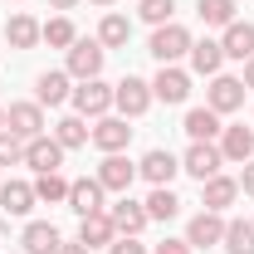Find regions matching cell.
Instances as JSON below:
<instances>
[{"mask_svg":"<svg viewBox=\"0 0 254 254\" xmlns=\"http://www.w3.org/2000/svg\"><path fill=\"white\" fill-rule=\"evenodd\" d=\"M98 181H103V190H118V195H127V186L137 181V166H132L123 152H108V157H103V166H98Z\"/></svg>","mask_w":254,"mask_h":254,"instance_id":"8fae6325","label":"cell"},{"mask_svg":"<svg viewBox=\"0 0 254 254\" xmlns=\"http://www.w3.org/2000/svg\"><path fill=\"white\" fill-rule=\"evenodd\" d=\"M142 205H147V220H176V215H181V200H176L171 186H152V195H147Z\"/></svg>","mask_w":254,"mask_h":254,"instance_id":"484cf974","label":"cell"},{"mask_svg":"<svg viewBox=\"0 0 254 254\" xmlns=\"http://www.w3.org/2000/svg\"><path fill=\"white\" fill-rule=\"evenodd\" d=\"M59 254H88V245H59Z\"/></svg>","mask_w":254,"mask_h":254,"instance_id":"f35d334b","label":"cell"},{"mask_svg":"<svg viewBox=\"0 0 254 254\" xmlns=\"http://www.w3.org/2000/svg\"><path fill=\"white\" fill-rule=\"evenodd\" d=\"M127 39H132L127 15H103V25H98V44H103V49H123Z\"/></svg>","mask_w":254,"mask_h":254,"instance_id":"f1b7e54d","label":"cell"},{"mask_svg":"<svg viewBox=\"0 0 254 254\" xmlns=\"http://www.w3.org/2000/svg\"><path fill=\"white\" fill-rule=\"evenodd\" d=\"M5 39H10V49H34L44 39V25L34 15H10L5 20Z\"/></svg>","mask_w":254,"mask_h":254,"instance_id":"ffe728a7","label":"cell"},{"mask_svg":"<svg viewBox=\"0 0 254 254\" xmlns=\"http://www.w3.org/2000/svg\"><path fill=\"white\" fill-rule=\"evenodd\" d=\"M5 132H15L20 142L44 137V108H39V103H10V108H5Z\"/></svg>","mask_w":254,"mask_h":254,"instance_id":"277c9868","label":"cell"},{"mask_svg":"<svg viewBox=\"0 0 254 254\" xmlns=\"http://www.w3.org/2000/svg\"><path fill=\"white\" fill-rule=\"evenodd\" d=\"M108 254H147V245H137V235H123L108 245Z\"/></svg>","mask_w":254,"mask_h":254,"instance_id":"e575fe53","label":"cell"},{"mask_svg":"<svg viewBox=\"0 0 254 254\" xmlns=\"http://www.w3.org/2000/svg\"><path fill=\"white\" fill-rule=\"evenodd\" d=\"M73 39H78V30H73L68 15H59V20L44 25V44H54V49H73Z\"/></svg>","mask_w":254,"mask_h":254,"instance_id":"1f68e13d","label":"cell"},{"mask_svg":"<svg viewBox=\"0 0 254 254\" xmlns=\"http://www.w3.org/2000/svg\"><path fill=\"white\" fill-rule=\"evenodd\" d=\"M34 195H39L44 205H59V200H68V181H64L59 171H44V176L34 181Z\"/></svg>","mask_w":254,"mask_h":254,"instance_id":"f546056e","label":"cell"},{"mask_svg":"<svg viewBox=\"0 0 254 254\" xmlns=\"http://www.w3.org/2000/svg\"><path fill=\"white\" fill-rule=\"evenodd\" d=\"M68 68H44L39 78H34V103L39 108H59V103H68Z\"/></svg>","mask_w":254,"mask_h":254,"instance_id":"9c48e42d","label":"cell"},{"mask_svg":"<svg viewBox=\"0 0 254 254\" xmlns=\"http://www.w3.org/2000/svg\"><path fill=\"white\" fill-rule=\"evenodd\" d=\"M34 200H39V195H34V181H5V186H0V210H5V215H30Z\"/></svg>","mask_w":254,"mask_h":254,"instance_id":"ac0fdd59","label":"cell"},{"mask_svg":"<svg viewBox=\"0 0 254 254\" xmlns=\"http://www.w3.org/2000/svg\"><path fill=\"white\" fill-rule=\"evenodd\" d=\"M225 127H220V113H210V108H190L186 113V137L190 142H215Z\"/></svg>","mask_w":254,"mask_h":254,"instance_id":"d4e9b609","label":"cell"},{"mask_svg":"<svg viewBox=\"0 0 254 254\" xmlns=\"http://www.w3.org/2000/svg\"><path fill=\"white\" fill-rule=\"evenodd\" d=\"M68 98H73V113L78 118H108V108H113V88L103 78H83Z\"/></svg>","mask_w":254,"mask_h":254,"instance_id":"7a4b0ae2","label":"cell"},{"mask_svg":"<svg viewBox=\"0 0 254 254\" xmlns=\"http://www.w3.org/2000/svg\"><path fill=\"white\" fill-rule=\"evenodd\" d=\"M137 171H142L152 186H171V176L181 171V161L171 157V152H161V147H157V152H147V157H142V166H137Z\"/></svg>","mask_w":254,"mask_h":254,"instance_id":"7402d4cb","label":"cell"},{"mask_svg":"<svg viewBox=\"0 0 254 254\" xmlns=\"http://www.w3.org/2000/svg\"><path fill=\"white\" fill-rule=\"evenodd\" d=\"M25 166H34L39 176H44V171H59L64 166V147L54 137H34V142H25Z\"/></svg>","mask_w":254,"mask_h":254,"instance_id":"5bb4252c","label":"cell"},{"mask_svg":"<svg viewBox=\"0 0 254 254\" xmlns=\"http://www.w3.org/2000/svg\"><path fill=\"white\" fill-rule=\"evenodd\" d=\"M157 254H190V245H186V240H161Z\"/></svg>","mask_w":254,"mask_h":254,"instance_id":"d590c367","label":"cell"},{"mask_svg":"<svg viewBox=\"0 0 254 254\" xmlns=\"http://www.w3.org/2000/svg\"><path fill=\"white\" fill-rule=\"evenodd\" d=\"M93 5H113V0H93Z\"/></svg>","mask_w":254,"mask_h":254,"instance_id":"b9f144b4","label":"cell"},{"mask_svg":"<svg viewBox=\"0 0 254 254\" xmlns=\"http://www.w3.org/2000/svg\"><path fill=\"white\" fill-rule=\"evenodd\" d=\"M20 254H25V250H20Z\"/></svg>","mask_w":254,"mask_h":254,"instance_id":"7bdbcfd3","label":"cell"},{"mask_svg":"<svg viewBox=\"0 0 254 254\" xmlns=\"http://www.w3.org/2000/svg\"><path fill=\"white\" fill-rule=\"evenodd\" d=\"M88 137H93V132H88V123H83L78 113H73V118H59V123H54V142H59L64 152H73V147H83Z\"/></svg>","mask_w":254,"mask_h":254,"instance_id":"4316f807","label":"cell"},{"mask_svg":"<svg viewBox=\"0 0 254 254\" xmlns=\"http://www.w3.org/2000/svg\"><path fill=\"white\" fill-rule=\"evenodd\" d=\"M235 195H240V176H210V181H200V200H205V210H225V205H235Z\"/></svg>","mask_w":254,"mask_h":254,"instance_id":"44dd1931","label":"cell"},{"mask_svg":"<svg viewBox=\"0 0 254 254\" xmlns=\"http://www.w3.org/2000/svg\"><path fill=\"white\" fill-rule=\"evenodd\" d=\"M220 157L225 161H254V127H225L220 132Z\"/></svg>","mask_w":254,"mask_h":254,"instance_id":"2e32d148","label":"cell"},{"mask_svg":"<svg viewBox=\"0 0 254 254\" xmlns=\"http://www.w3.org/2000/svg\"><path fill=\"white\" fill-rule=\"evenodd\" d=\"M152 98H161V103H186L190 98V73L176 68V64H161V73L152 78Z\"/></svg>","mask_w":254,"mask_h":254,"instance_id":"ba28073f","label":"cell"},{"mask_svg":"<svg viewBox=\"0 0 254 254\" xmlns=\"http://www.w3.org/2000/svg\"><path fill=\"white\" fill-rule=\"evenodd\" d=\"M147 25H171V15H176V0H142V10H137Z\"/></svg>","mask_w":254,"mask_h":254,"instance_id":"d6a6232c","label":"cell"},{"mask_svg":"<svg viewBox=\"0 0 254 254\" xmlns=\"http://www.w3.org/2000/svg\"><path fill=\"white\" fill-rule=\"evenodd\" d=\"M0 132H5V113H0Z\"/></svg>","mask_w":254,"mask_h":254,"instance_id":"60d3db41","label":"cell"},{"mask_svg":"<svg viewBox=\"0 0 254 254\" xmlns=\"http://www.w3.org/2000/svg\"><path fill=\"white\" fill-rule=\"evenodd\" d=\"M230 254H254V220H225V240Z\"/></svg>","mask_w":254,"mask_h":254,"instance_id":"83f0119b","label":"cell"},{"mask_svg":"<svg viewBox=\"0 0 254 254\" xmlns=\"http://www.w3.org/2000/svg\"><path fill=\"white\" fill-rule=\"evenodd\" d=\"M190 68L195 73H205V78H215L220 73V64H225V49H220V39H200V44H190Z\"/></svg>","mask_w":254,"mask_h":254,"instance_id":"cb8c5ba5","label":"cell"},{"mask_svg":"<svg viewBox=\"0 0 254 254\" xmlns=\"http://www.w3.org/2000/svg\"><path fill=\"white\" fill-rule=\"evenodd\" d=\"M113 240H118V230H113V215H108V210L78 215V245L98 250V245H113Z\"/></svg>","mask_w":254,"mask_h":254,"instance_id":"7c38bea8","label":"cell"},{"mask_svg":"<svg viewBox=\"0 0 254 254\" xmlns=\"http://www.w3.org/2000/svg\"><path fill=\"white\" fill-rule=\"evenodd\" d=\"M113 108H118L123 118H142V113L152 108V83H142V78H132V73H127L123 83L113 88Z\"/></svg>","mask_w":254,"mask_h":254,"instance_id":"8992f818","label":"cell"},{"mask_svg":"<svg viewBox=\"0 0 254 254\" xmlns=\"http://www.w3.org/2000/svg\"><path fill=\"white\" fill-rule=\"evenodd\" d=\"M15 161H25V142L15 132H0V166H15Z\"/></svg>","mask_w":254,"mask_h":254,"instance_id":"836d02e7","label":"cell"},{"mask_svg":"<svg viewBox=\"0 0 254 254\" xmlns=\"http://www.w3.org/2000/svg\"><path fill=\"white\" fill-rule=\"evenodd\" d=\"M245 88H254V59H245V78H240Z\"/></svg>","mask_w":254,"mask_h":254,"instance_id":"74e56055","label":"cell"},{"mask_svg":"<svg viewBox=\"0 0 254 254\" xmlns=\"http://www.w3.org/2000/svg\"><path fill=\"white\" fill-rule=\"evenodd\" d=\"M205 108L210 113H235V108H245V83L240 78H230V73H215L210 78V88H205Z\"/></svg>","mask_w":254,"mask_h":254,"instance_id":"52a82bcc","label":"cell"},{"mask_svg":"<svg viewBox=\"0 0 254 254\" xmlns=\"http://www.w3.org/2000/svg\"><path fill=\"white\" fill-rule=\"evenodd\" d=\"M68 205H73L78 215H93V210H103V181H98V176L68 181Z\"/></svg>","mask_w":254,"mask_h":254,"instance_id":"d6986e66","label":"cell"},{"mask_svg":"<svg viewBox=\"0 0 254 254\" xmlns=\"http://www.w3.org/2000/svg\"><path fill=\"white\" fill-rule=\"evenodd\" d=\"M190 44H195V39H190V30L171 20V25H157L152 44H147V54H152L157 64H176V59H186V54H190Z\"/></svg>","mask_w":254,"mask_h":254,"instance_id":"6da1fadb","label":"cell"},{"mask_svg":"<svg viewBox=\"0 0 254 254\" xmlns=\"http://www.w3.org/2000/svg\"><path fill=\"white\" fill-rule=\"evenodd\" d=\"M108 215H113V230H118V235H142V230H147V205H137V200H127V195Z\"/></svg>","mask_w":254,"mask_h":254,"instance_id":"603a6c76","label":"cell"},{"mask_svg":"<svg viewBox=\"0 0 254 254\" xmlns=\"http://www.w3.org/2000/svg\"><path fill=\"white\" fill-rule=\"evenodd\" d=\"M220 166H225V157H220V147H215V142H190V152L181 157V171L195 176V181L220 176Z\"/></svg>","mask_w":254,"mask_h":254,"instance_id":"5b68a950","label":"cell"},{"mask_svg":"<svg viewBox=\"0 0 254 254\" xmlns=\"http://www.w3.org/2000/svg\"><path fill=\"white\" fill-rule=\"evenodd\" d=\"M103 59H108V49L98 44V39H73V49H68V78H98L103 73Z\"/></svg>","mask_w":254,"mask_h":254,"instance_id":"3957f363","label":"cell"},{"mask_svg":"<svg viewBox=\"0 0 254 254\" xmlns=\"http://www.w3.org/2000/svg\"><path fill=\"white\" fill-rule=\"evenodd\" d=\"M220 240H225L220 210H200V215L186 225V245H190V250H210V245H220Z\"/></svg>","mask_w":254,"mask_h":254,"instance_id":"30bf717a","label":"cell"},{"mask_svg":"<svg viewBox=\"0 0 254 254\" xmlns=\"http://www.w3.org/2000/svg\"><path fill=\"white\" fill-rule=\"evenodd\" d=\"M127 142H132V127H127V118H98L93 127V147L108 157V152H123Z\"/></svg>","mask_w":254,"mask_h":254,"instance_id":"4fadbf2b","label":"cell"},{"mask_svg":"<svg viewBox=\"0 0 254 254\" xmlns=\"http://www.w3.org/2000/svg\"><path fill=\"white\" fill-rule=\"evenodd\" d=\"M49 5H54V10H73L78 0H49Z\"/></svg>","mask_w":254,"mask_h":254,"instance_id":"ab89813d","label":"cell"},{"mask_svg":"<svg viewBox=\"0 0 254 254\" xmlns=\"http://www.w3.org/2000/svg\"><path fill=\"white\" fill-rule=\"evenodd\" d=\"M195 10H200V20L205 25H235V0H195Z\"/></svg>","mask_w":254,"mask_h":254,"instance_id":"4dcf8cb0","label":"cell"},{"mask_svg":"<svg viewBox=\"0 0 254 254\" xmlns=\"http://www.w3.org/2000/svg\"><path fill=\"white\" fill-rule=\"evenodd\" d=\"M225 59H254V25L250 20H235V25H225V39H220Z\"/></svg>","mask_w":254,"mask_h":254,"instance_id":"9a60e30c","label":"cell"},{"mask_svg":"<svg viewBox=\"0 0 254 254\" xmlns=\"http://www.w3.org/2000/svg\"><path fill=\"white\" fill-rule=\"evenodd\" d=\"M240 190L254 195V161H245V171H240Z\"/></svg>","mask_w":254,"mask_h":254,"instance_id":"8d00e7d4","label":"cell"},{"mask_svg":"<svg viewBox=\"0 0 254 254\" xmlns=\"http://www.w3.org/2000/svg\"><path fill=\"white\" fill-rule=\"evenodd\" d=\"M20 245H25V254H59L64 235H59L49 220H30V225H25V240H20Z\"/></svg>","mask_w":254,"mask_h":254,"instance_id":"e0dca14e","label":"cell"}]
</instances>
